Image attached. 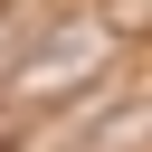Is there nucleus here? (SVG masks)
<instances>
[{
    "label": "nucleus",
    "instance_id": "nucleus-1",
    "mask_svg": "<svg viewBox=\"0 0 152 152\" xmlns=\"http://www.w3.org/2000/svg\"><path fill=\"white\" fill-rule=\"evenodd\" d=\"M104 57H114V28H76V19H66L57 38H38V48H28V57H19L10 76H0V95H10V104L66 95V86H86V76H95Z\"/></svg>",
    "mask_w": 152,
    "mask_h": 152
}]
</instances>
